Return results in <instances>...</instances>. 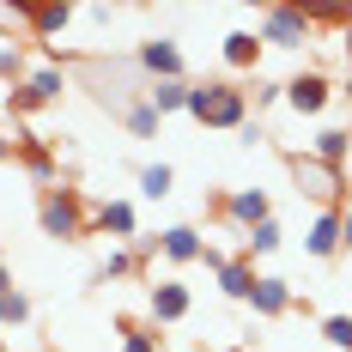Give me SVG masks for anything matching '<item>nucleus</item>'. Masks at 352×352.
Instances as JSON below:
<instances>
[{"label": "nucleus", "instance_id": "f257e3e1", "mask_svg": "<svg viewBox=\"0 0 352 352\" xmlns=\"http://www.w3.org/2000/svg\"><path fill=\"white\" fill-rule=\"evenodd\" d=\"M188 116H195L201 128H225V134H237V128H249V91H243V85H231V79H195V91H188Z\"/></svg>", "mask_w": 352, "mask_h": 352}, {"label": "nucleus", "instance_id": "f03ea898", "mask_svg": "<svg viewBox=\"0 0 352 352\" xmlns=\"http://www.w3.org/2000/svg\"><path fill=\"white\" fill-rule=\"evenodd\" d=\"M36 225H43V237H55V243H79V237H91V207L79 201V188H43Z\"/></svg>", "mask_w": 352, "mask_h": 352}, {"label": "nucleus", "instance_id": "7ed1b4c3", "mask_svg": "<svg viewBox=\"0 0 352 352\" xmlns=\"http://www.w3.org/2000/svg\"><path fill=\"white\" fill-rule=\"evenodd\" d=\"M292 182H298L304 201H316V212L322 207H346L352 201L346 170H340V164H322V158H310V152H292Z\"/></svg>", "mask_w": 352, "mask_h": 352}, {"label": "nucleus", "instance_id": "20e7f679", "mask_svg": "<svg viewBox=\"0 0 352 352\" xmlns=\"http://www.w3.org/2000/svg\"><path fill=\"white\" fill-rule=\"evenodd\" d=\"M61 91H67V67L61 61H43V67H31L12 85V116H36V109L61 104Z\"/></svg>", "mask_w": 352, "mask_h": 352}, {"label": "nucleus", "instance_id": "39448f33", "mask_svg": "<svg viewBox=\"0 0 352 352\" xmlns=\"http://www.w3.org/2000/svg\"><path fill=\"white\" fill-rule=\"evenodd\" d=\"M310 6H267L261 12V43L267 49H304L310 43Z\"/></svg>", "mask_w": 352, "mask_h": 352}, {"label": "nucleus", "instance_id": "423d86ee", "mask_svg": "<svg viewBox=\"0 0 352 352\" xmlns=\"http://www.w3.org/2000/svg\"><path fill=\"white\" fill-rule=\"evenodd\" d=\"M328 104H334V79L322 67H304V73L285 79V109H292V116H322Z\"/></svg>", "mask_w": 352, "mask_h": 352}, {"label": "nucleus", "instance_id": "0eeeda50", "mask_svg": "<svg viewBox=\"0 0 352 352\" xmlns=\"http://www.w3.org/2000/svg\"><path fill=\"white\" fill-rule=\"evenodd\" d=\"M219 219H225V225H231V231H255V225H267V219H274V201H267V195H261V188H231V195H219Z\"/></svg>", "mask_w": 352, "mask_h": 352}, {"label": "nucleus", "instance_id": "6e6552de", "mask_svg": "<svg viewBox=\"0 0 352 352\" xmlns=\"http://www.w3.org/2000/svg\"><path fill=\"white\" fill-rule=\"evenodd\" d=\"M134 67H140L146 85H158V79H188V61H182V49H176L170 36H146L140 49H134Z\"/></svg>", "mask_w": 352, "mask_h": 352}, {"label": "nucleus", "instance_id": "1a4fd4ad", "mask_svg": "<svg viewBox=\"0 0 352 352\" xmlns=\"http://www.w3.org/2000/svg\"><path fill=\"white\" fill-rule=\"evenodd\" d=\"M188 310H195V292L182 280H158L146 292V322L152 328H176V322H188Z\"/></svg>", "mask_w": 352, "mask_h": 352}, {"label": "nucleus", "instance_id": "9d476101", "mask_svg": "<svg viewBox=\"0 0 352 352\" xmlns=\"http://www.w3.org/2000/svg\"><path fill=\"white\" fill-rule=\"evenodd\" d=\"M91 237L140 243V212H134V201H98V207H91Z\"/></svg>", "mask_w": 352, "mask_h": 352}, {"label": "nucleus", "instance_id": "9b49d317", "mask_svg": "<svg viewBox=\"0 0 352 352\" xmlns=\"http://www.w3.org/2000/svg\"><path fill=\"white\" fill-rule=\"evenodd\" d=\"M19 164H25L31 182L55 188V176H61V152H55V140H43V134H19Z\"/></svg>", "mask_w": 352, "mask_h": 352}, {"label": "nucleus", "instance_id": "f8f14e48", "mask_svg": "<svg viewBox=\"0 0 352 352\" xmlns=\"http://www.w3.org/2000/svg\"><path fill=\"white\" fill-rule=\"evenodd\" d=\"M249 310H255L261 322L292 316V310H298V285H292V280H274V274H261V280H255V298H249Z\"/></svg>", "mask_w": 352, "mask_h": 352}, {"label": "nucleus", "instance_id": "ddd939ff", "mask_svg": "<svg viewBox=\"0 0 352 352\" xmlns=\"http://www.w3.org/2000/svg\"><path fill=\"white\" fill-rule=\"evenodd\" d=\"M158 255H164L170 267H195V261L207 255V237H201L195 225H170V231H158Z\"/></svg>", "mask_w": 352, "mask_h": 352}, {"label": "nucleus", "instance_id": "4468645a", "mask_svg": "<svg viewBox=\"0 0 352 352\" xmlns=\"http://www.w3.org/2000/svg\"><path fill=\"white\" fill-rule=\"evenodd\" d=\"M304 255H316V261H334V255H340V207H322L316 219H310Z\"/></svg>", "mask_w": 352, "mask_h": 352}, {"label": "nucleus", "instance_id": "2eb2a0df", "mask_svg": "<svg viewBox=\"0 0 352 352\" xmlns=\"http://www.w3.org/2000/svg\"><path fill=\"white\" fill-rule=\"evenodd\" d=\"M25 25L49 43V36H61L73 25V6H67V0H25Z\"/></svg>", "mask_w": 352, "mask_h": 352}, {"label": "nucleus", "instance_id": "dca6fc26", "mask_svg": "<svg viewBox=\"0 0 352 352\" xmlns=\"http://www.w3.org/2000/svg\"><path fill=\"white\" fill-rule=\"evenodd\" d=\"M255 280H261V274H255V261H249V255H231V261H225V274H219V292H225L231 304H249V298H255Z\"/></svg>", "mask_w": 352, "mask_h": 352}, {"label": "nucleus", "instance_id": "f3484780", "mask_svg": "<svg viewBox=\"0 0 352 352\" xmlns=\"http://www.w3.org/2000/svg\"><path fill=\"white\" fill-rule=\"evenodd\" d=\"M261 49H267L261 31H231V36H225V67H231V73H255V67H261Z\"/></svg>", "mask_w": 352, "mask_h": 352}, {"label": "nucleus", "instance_id": "a211bd4d", "mask_svg": "<svg viewBox=\"0 0 352 352\" xmlns=\"http://www.w3.org/2000/svg\"><path fill=\"white\" fill-rule=\"evenodd\" d=\"M188 91H195V79H158V85H146V104L158 116H176V109H188Z\"/></svg>", "mask_w": 352, "mask_h": 352}, {"label": "nucleus", "instance_id": "6ab92c4d", "mask_svg": "<svg viewBox=\"0 0 352 352\" xmlns=\"http://www.w3.org/2000/svg\"><path fill=\"white\" fill-rule=\"evenodd\" d=\"M146 261H140V249L134 243H109V255L98 261V280H128V274H140Z\"/></svg>", "mask_w": 352, "mask_h": 352}, {"label": "nucleus", "instance_id": "aec40b11", "mask_svg": "<svg viewBox=\"0 0 352 352\" xmlns=\"http://www.w3.org/2000/svg\"><path fill=\"white\" fill-rule=\"evenodd\" d=\"M346 152H352V134H346V128H322L316 140H310V158H322V164H340V170H346Z\"/></svg>", "mask_w": 352, "mask_h": 352}, {"label": "nucleus", "instance_id": "412c9836", "mask_svg": "<svg viewBox=\"0 0 352 352\" xmlns=\"http://www.w3.org/2000/svg\"><path fill=\"white\" fill-rule=\"evenodd\" d=\"M116 328H122V352H158V328L140 316H116Z\"/></svg>", "mask_w": 352, "mask_h": 352}, {"label": "nucleus", "instance_id": "4be33fe9", "mask_svg": "<svg viewBox=\"0 0 352 352\" xmlns=\"http://www.w3.org/2000/svg\"><path fill=\"white\" fill-rule=\"evenodd\" d=\"M122 128H128V134H134V140H152V134H158V128H164V116H158V109L146 104H128V116H122Z\"/></svg>", "mask_w": 352, "mask_h": 352}, {"label": "nucleus", "instance_id": "5701e85b", "mask_svg": "<svg viewBox=\"0 0 352 352\" xmlns=\"http://www.w3.org/2000/svg\"><path fill=\"white\" fill-rule=\"evenodd\" d=\"M170 188H176V170H170V164H140V195H146V201H164Z\"/></svg>", "mask_w": 352, "mask_h": 352}, {"label": "nucleus", "instance_id": "b1692460", "mask_svg": "<svg viewBox=\"0 0 352 352\" xmlns=\"http://www.w3.org/2000/svg\"><path fill=\"white\" fill-rule=\"evenodd\" d=\"M280 237H285L280 219H267V225H255V231L243 237V255H249V261H255V255H274V249H280Z\"/></svg>", "mask_w": 352, "mask_h": 352}, {"label": "nucleus", "instance_id": "393cba45", "mask_svg": "<svg viewBox=\"0 0 352 352\" xmlns=\"http://www.w3.org/2000/svg\"><path fill=\"white\" fill-rule=\"evenodd\" d=\"M322 340L334 352H352V316H322Z\"/></svg>", "mask_w": 352, "mask_h": 352}, {"label": "nucleus", "instance_id": "a878e982", "mask_svg": "<svg viewBox=\"0 0 352 352\" xmlns=\"http://www.w3.org/2000/svg\"><path fill=\"white\" fill-rule=\"evenodd\" d=\"M25 322H31V298H25V292L0 298V328H25Z\"/></svg>", "mask_w": 352, "mask_h": 352}, {"label": "nucleus", "instance_id": "bb28decb", "mask_svg": "<svg viewBox=\"0 0 352 352\" xmlns=\"http://www.w3.org/2000/svg\"><path fill=\"white\" fill-rule=\"evenodd\" d=\"M25 43H6V49H0V79H12V85H19V79H25Z\"/></svg>", "mask_w": 352, "mask_h": 352}, {"label": "nucleus", "instance_id": "cd10ccee", "mask_svg": "<svg viewBox=\"0 0 352 352\" xmlns=\"http://www.w3.org/2000/svg\"><path fill=\"white\" fill-rule=\"evenodd\" d=\"M280 98H285V85H274V79H261V73H255V85H249V104L267 109V104H280Z\"/></svg>", "mask_w": 352, "mask_h": 352}, {"label": "nucleus", "instance_id": "c85d7f7f", "mask_svg": "<svg viewBox=\"0 0 352 352\" xmlns=\"http://www.w3.org/2000/svg\"><path fill=\"white\" fill-rule=\"evenodd\" d=\"M225 261H231V255H225V249H212V243H207V255H201V267H207V274H225Z\"/></svg>", "mask_w": 352, "mask_h": 352}, {"label": "nucleus", "instance_id": "c756f323", "mask_svg": "<svg viewBox=\"0 0 352 352\" xmlns=\"http://www.w3.org/2000/svg\"><path fill=\"white\" fill-rule=\"evenodd\" d=\"M340 249H352V201L340 207Z\"/></svg>", "mask_w": 352, "mask_h": 352}, {"label": "nucleus", "instance_id": "7c9ffc66", "mask_svg": "<svg viewBox=\"0 0 352 352\" xmlns=\"http://www.w3.org/2000/svg\"><path fill=\"white\" fill-rule=\"evenodd\" d=\"M19 285H12V274H6V261H0V298H12Z\"/></svg>", "mask_w": 352, "mask_h": 352}, {"label": "nucleus", "instance_id": "2f4dec72", "mask_svg": "<svg viewBox=\"0 0 352 352\" xmlns=\"http://www.w3.org/2000/svg\"><path fill=\"white\" fill-rule=\"evenodd\" d=\"M12 152H19V140H6V134H0V164H6Z\"/></svg>", "mask_w": 352, "mask_h": 352}, {"label": "nucleus", "instance_id": "473e14b6", "mask_svg": "<svg viewBox=\"0 0 352 352\" xmlns=\"http://www.w3.org/2000/svg\"><path fill=\"white\" fill-rule=\"evenodd\" d=\"M340 49H346V55H352V19H346V31H340Z\"/></svg>", "mask_w": 352, "mask_h": 352}, {"label": "nucleus", "instance_id": "72a5a7b5", "mask_svg": "<svg viewBox=\"0 0 352 352\" xmlns=\"http://www.w3.org/2000/svg\"><path fill=\"white\" fill-rule=\"evenodd\" d=\"M0 352H12V346H6V328H0Z\"/></svg>", "mask_w": 352, "mask_h": 352}, {"label": "nucleus", "instance_id": "f704fd0d", "mask_svg": "<svg viewBox=\"0 0 352 352\" xmlns=\"http://www.w3.org/2000/svg\"><path fill=\"white\" fill-rule=\"evenodd\" d=\"M340 98H346V104H352V79H346V91H340Z\"/></svg>", "mask_w": 352, "mask_h": 352}, {"label": "nucleus", "instance_id": "c9c22d12", "mask_svg": "<svg viewBox=\"0 0 352 352\" xmlns=\"http://www.w3.org/2000/svg\"><path fill=\"white\" fill-rule=\"evenodd\" d=\"M0 134H6V122H0Z\"/></svg>", "mask_w": 352, "mask_h": 352}, {"label": "nucleus", "instance_id": "e433bc0d", "mask_svg": "<svg viewBox=\"0 0 352 352\" xmlns=\"http://www.w3.org/2000/svg\"><path fill=\"white\" fill-rule=\"evenodd\" d=\"M237 352H249V346H237Z\"/></svg>", "mask_w": 352, "mask_h": 352}]
</instances>
